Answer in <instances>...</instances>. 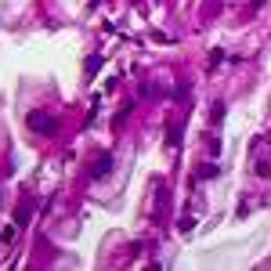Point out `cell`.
<instances>
[{"mask_svg":"<svg viewBox=\"0 0 271 271\" xmlns=\"http://www.w3.org/2000/svg\"><path fill=\"white\" fill-rule=\"evenodd\" d=\"M25 123H29V130H36V134H55V130H58V120H55V116H47V112H40V109H33V112L25 116Z\"/></svg>","mask_w":271,"mask_h":271,"instance_id":"obj_1","label":"cell"},{"mask_svg":"<svg viewBox=\"0 0 271 271\" xmlns=\"http://www.w3.org/2000/svg\"><path fill=\"white\" fill-rule=\"evenodd\" d=\"M109 170H112V152H98L94 163L87 167V177H91V181H98V177H105Z\"/></svg>","mask_w":271,"mask_h":271,"instance_id":"obj_2","label":"cell"},{"mask_svg":"<svg viewBox=\"0 0 271 271\" xmlns=\"http://www.w3.org/2000/svg\"><path fill=\"white\" fill-rule=\"evenodd\" d=\"M33 213H36V199H33V196H25V199L18 203V210H15V224H18V228H25V224L33 221Z\"/></svg>","mask_w":271,"mask_h":271,"instance_id":"obj_3","label":"cell"},{"mask_svg":"<svg viewBox=\"0 0 271 271\" xmlns=\"http://www.w3.org/2000/svg\"><path fill=\"white\" fill-rule=\"evenodd\" d=\"M181 138H184V123H181V120H170V127H167V145H170V148H181Z\"/></svg>","mask_w":271,"mask_h":271,"instance_id":"obj_4","label":"cell"},{"mask_svg":"<svg viewBox=\"0 0 271 271\" xmlns=\"http://www.w3.org/2000/svg\"><path fill=\"white\" fill-rule=\"evenodd\" d=\"M138 94H141V98H145V101H159V98H163V94H167V91H163V87H159V84H152V80H145V84H141V87H138Z\"/></svg>","mask_w":271,"mask_h":271,"instance_id":"obj_5","label":"cell"},{"mask_svg":"<svg viewBox=\"0 0 271 271\" xmlns=\"http://www.w3.org/2000/svg\"><path fill=\"white\" fill-rule=\"evenodd\" d=\"M217 174H221V167L217 163H206V167H199L196 174H192V184H196V181H213Z\"/></svg>","mask_w":271,"mask_h":271,"instance_id":"obj_6","label":"cell"},{"mask_svg":"<svg viewBox=\"0 0 271 271\" xmlns=\"http://www.w3.org/2000/svg\"><path fill=\"white\" fill-rule=\"evenodd\" d=\"M15 231H18V224L11 221V224H8L4 231H0V242H4V246H11V242H15Z\"/></svg>","mask_w":271,"mask_h":271,"instance_id":"obj_7","label":"cell"},{"mask_svg":"<svg viewBox=\"0 0 271 271\" xmlns=\"http://www.w3.org/2000/svg\"><path fill=\"white\" fill-rule=\"evenodd\" d=\"M221 120H224V101H213V109H210V123L217 127Z\"/></svg>","mask_w":271,"mask_h":271,"instance_id":"obj_8","label":"cell"},{"mask_svg":"<svg viewBox=\"0 0 271 271\" xmlns=\"http://www.w3.org/2000/svg\"><path fill=\"white\" fill-rule=\"evenodd\" d=\"M206 152L210 156H221V138L217 134H206Z\"/></svg>","mask_w":271,"mask_h":271,"instance_id":"obj_9","label":"cell"},{"mask_svg":"<svg viewBox=\"0 0 271 271\" xmlns=\"http://www.w3.org/2000/svg\"><path fill=\"white\" fill-rule=\"evenodd\" d=\"M101 62H105L101 55H91V58H87V76H94V72L101 69Z\"/></svg>","mask_w":271,"mask_h":271,"instance_id":"obj_10","label":"cell"},{"mask_svg":"<svg viewBox=\"0 0 271 271\" xmlns=\"http://www.w3.org/2000/svg\"><path fill=\"white\" fill-rule=\"evenodd\" d=\"M221 58H224V51H221V47H217V51H210V62H206V69L213 72V69L221 65Z\"/></svg>","mask_w":271,"mask_h":271,"instance_id":"obj_11","label":"cell"},{"mask_svg":"<svg viewBox=\"0 0 271 271\" xmlns=\"http://www.w3.org/2000/svg\"><path fill=\"white\" fill-rule=\"evenodd\" d=\"M130 109H134V105H123V109H120V112H116V120H112V123H116V127H120V123H123V120H127V116H130Z\"/></svg>","mask_w":271,"mask_h":271,"instance_id":"obj_12","label":"cell"},{"mask_svg":"<svg viewBox=\"0 0 271 271\" xmlns=\"http://www.w3.org/2000/svg\"><path fill=\"white\" fill-rule=\"evenodd\" d=\"M174 98L184 101V98H188V84H177V87H174Z\"/></svg>","mask_w":271,"mask_h":271,"instance_id":"obj_13","label":"cell"},{"mask_svg":"<svg viewBox=\"0 0 271 271\" xmlns=\"http://www.w3.org/2000/svg\"><path fill=\"white\" fill-rule=\"evenodd\" d=\"M257 174H260V177H271V159H264V163H257Z\"/></svg>","mask_w":271,"mask_h":271,"instance_id":"obj_14","label":"cell"},{"mask_svg":"<svg viewBox=\"0 0 271 271\" xmlns=\"http://www.w3.org/2000/svg\"><path fill=\"white\" fill-rule=\"evenodd\" d=\"M192 224H196V221H192V213H184V217H181V231H192Z\"/></svg>","mask_w":271,"mask_h":271,"instance_id":"obj_15","label":"cell"}]
</instances>
